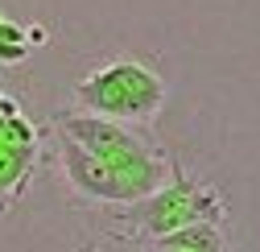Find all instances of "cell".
<instances>
[{"label": "cell", "mask_w": 260, "mask_h": 252, "mask_svg": "<svg viewBox=\"0 0 260 252\" xmlns=\"http://www.w3.org/2000/svg\"><path fill=\"white\" fill-rule=\"evenodd\" d=\"M207 219H227L223 191L211 182H199L182 166H174V178L161 191H153L149 199H141L133 207H120L116 215L104 219V228L137 240V244H153V240L174 236L190 224H207Z\"/></svg>", "instance_id": "1"}, {"label": "cell", "mask_w": 260, "mask_h": 252, "mask_svg": "<svg viewBox=\"0 0 260 252\" xmlns=\"http://www.w3.org/2000/svg\"><path fill=\"white\" fill-rule=\"evenodd\" d=\"M58 133L79 141L87 153H95L100 162H108L116 174H124L137 191L149 199L153 191H161L157 178H161V166L166 157L161 149L149 141V133L133 129L124 120H108V116H95V112H83V108H62L54 116Z\"/></svg>", "instance_id": "2"}, {"label": "cell", "mask_w": 260, "mask_h": 252, "mask_svg": "<svg viewBox=\"0 0 260 252\" xmlns=\"http://www.w3.org/2000/svg\"><path fill=\"white\" fill-rule=\"evenodd\" d=\"M161 100H166L161 79L145 67V62L128 58V54L108 62L104 71H95L91 79H83L75 87V108L108 116V120H137V124H145L161 108Z\"/></svg>", "instance_id": "3"}, {"label": "cell", "mask_w": 260, "mask_h": 252, "mask_svg": "<svg viewBox=\"0 0 260 252\" xmlns=\"http://www.w3.org/2000/svg\"><path fill=\"white\" fill-rule=\"evenodd\" d=\"M58 166H62V178L75 195L91 199V203H112V207H133L141 203L145 195L137 191L124 174H116L108 162H100L95 153H87L79 141L62 137L58 133Z\"/></svg>", "instance_id": "4"}, {"label": "cell", "mask_w": 260, "mask_h": 252, "mask_svg": "<svg viewBox=\"0 0 260 252\" xmlns=\"http://www.w3.org/2000/svg\"><path fill=\"white\" fill-rule=\"evenodd\" d=\"M149 252H232V228H227V219L190 224V228H182L174 236L153 240Z\"/></svg>", "instance_id": "5"}, {"label": "cell", "mask_w": 260, "mask_h": 252, "mask_svg": "<svg viewBox=\"0 0 260 252\" xmlns=\"http://www.w3.org/2000/svg\"><path fill=\"white\" fill-rule=\"evenodd\" d=\"M83 252H149V244H137V240H128V236H116V232L100 228L83 244Z\"/></svg>", "instance_id": "6"}]
</instances>
